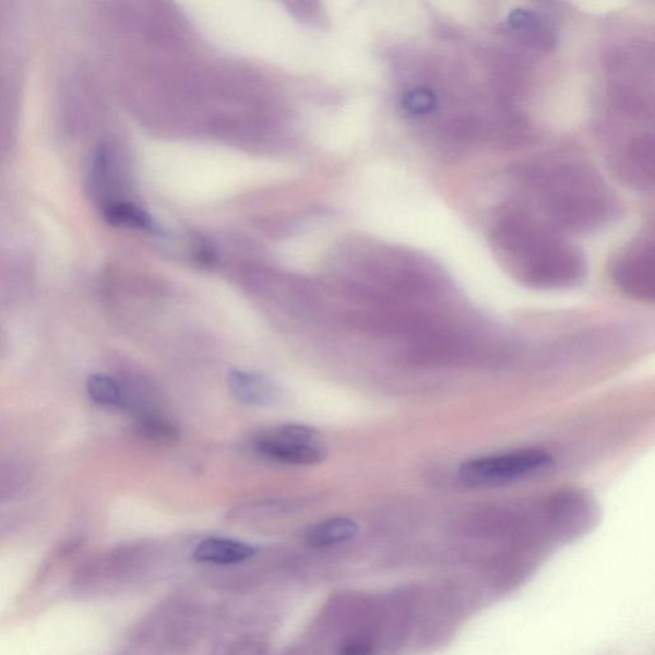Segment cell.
<instances>
[{
  "mask_svg": "<svg viewBox=\"0 0 655 655\" xmlns=\"http://www.w3.org/2000/svg\"><path fill=\"white\" fill-rule=\"evenodd\" d=\"M255 552L254 547L243 541L211 538L200 543L193 558L203 563L235 564L248 561Z\"/></svg>",
  "mask_w": 655,
  "mask_h": 655,
  "instance_id": "8",
  "label": "cell"
},
{
  "mask_svg": "<svg viewBox=\"0 0 655 655\" xmlns=\"http://www.w3.org/2000/svg\"><path fill=\"white\" fill-rule=\"evenodd\" d=\"M87 392L96 404L109 407H124V393L114 378L95 374L88 378Z\"/></svg>",
  "mask_w": 655,
  "mask_h": 655,
  "instance_id": "11",
  "label": "cell"
},
{
  "mask_svg": "<svg viewBox=\"0 0 655 655\" xmlns=\"http://www.w3.org/2000/svg\"><path fill=\"white\" fill-rule=\"evenodd\" d=\"M519 203L556 233H591L617 214L612 190L593 164L572 153H550L513 168Z\"/></svg>",
  "mask_w": 655,
  "mask_h": 655,
  "instance_id": "1",
  "label": "cell"
},
{
  "mask_svg": "<svg viewBox=\"0 0 655 655\" xmlns=\"http://www.w3.org/2000/svg\"><path fill=\"white\" fill-rule=\"evenodd\" d=\"M616 278L635 291H651L654 278V229L651 225L632 238L617 255Z\"/></svg>",
  "mask_w": 655,
  "mask_h": 655,
  "instance_id": "4",
  "label": "cell"
},
{
  "mask_svg": "<svg viewBox=\"0 0 655 655\" xmlns=\"http://www.w3.org/2000/svg\"><path fill=\"white\" fill-rule=\"evenodd\" d=\"M359 533V525L347 517L322 521L310 528L307 540L311 547L326 548L354 539Z\"/></svg>",
  "mask_w": 655,
  "mask_h": 655,
  "instance_id": "9",
  "label": "cell"
},
{
  "mask_svg": "<svg viewBox=\"0 0 655 655\" xmlns=\"http://www.w3.org/2000/svg\"><path fill=\"white\" fill-rule=\"evenodd\" d=\"M491 250L516 277L534 285H561L582 274L580 251L513 200L498 212L489 230Z\"/></svg>",
  "mask_w": 655,
  "mask_h": 655,
  "instance_id": "2",
  "label": "cell"
},
{
  "mask_svg": "<svg viewBox=\"0 0 655 655\" xmlns=\"http://www.w3.org/2000/svg\"><path fill=\"white\" fill-rule=\"evenodd\" d=\"M230 394L238 404L252 407L277 405L283 392L272 378L255 371L230 370L227 377Z\"/></svg>",
  "mask_w": 655,
  "mask_h": 655,
  "instance_id": "5",
  "label": "cell"
},
{
  "mask_svg": "<svg viewBox=\"0 0 655 655\" xmlns=\"http://www.w3.org/2000/svg\"><path fill=\"white\" fill-rule=\"evenodd\" d=\"M139 428L141 433L159 443H175L180 437V431H178L175 424L158 415L147 414L141 416Z\"/></svg>",
  "mask_w": 655,
  "mask_h": 655,
  "instance_id": "12",
  "label": "cell"
},
{
  "mask_svg": "<svg viewBox=\"0 0 655 655\" xmlns=\"http://www.w3.org/2000/svg\"><path fill=\"white\" fill-rule=\"evenodd\" d=\"M552 464L549 453L525 450L467 461L458 475L474 487H497L546 472Z\"/></svg>",
  "mask_w": 655,
  "mask_h": 655,
  "instance_id": "3",
  "label": "cell"
},
{
  "mask_svg": "<svg viewBox=\"0 0 655 655\" xmlns=\"http://www.w3.org/2000/svg\"><path fill=\"white\" fill-rule=\"evenodd\" d=\"M508 32L513 39L539 50H550L556 43V32L549 20L532 10H517L511 13L508 20Z\"/></svg>",
  "mask_w": 655,
  "mask_h": 655,
  "instance_id": "7",
  "label": "cell"
},
{
  "mask_svg": "<svg viewBox=\"0 0 655 655\" xmlns=\"http://www.w3.org/2000/svg\"><path fill=\"white\" fill-rule=\"evenodd\" d=\"M104 217L110 225L129 226L141 229L154 230L155 226L151 217L138 206L114 201L104 206Z\"/></svg>",
  "mask_w": 655,
  "mask_h": 655,
  "instance_id": "10",
  "label": "cell"
},
{
  "mask_svg": "<svg viewBox=\"0 0 655 655\" xmlns=\"http://www.w3.org/2000/svg\"><path fill=\"white\" fill-rule=\"evenodd\" d=\"M338 655H370V646L364 640H352L341 647Z\"/></svg>",
  "mask_w": 655,
  "mask_h": 655,
  "instance_id": "13",
  "label": "cell"
},
{
  "mask_svg": "<svg viewBox=\"0 0 655 655\" xmlns=\"http://www.w3.org/2000/svg\"><path fill=\"white\" fill-rule=\"evenodd\" d=\"M257 450L265 457L291 465H317L326 457L320 443H303L281 438L273 433L258 439Z\"/></svg>",
  "mask_w": 655,
  "mask_h": 655,
  "instance_id": "6",
  "label": "cell"
}]
</instances>
